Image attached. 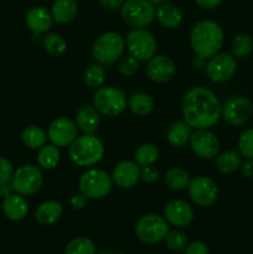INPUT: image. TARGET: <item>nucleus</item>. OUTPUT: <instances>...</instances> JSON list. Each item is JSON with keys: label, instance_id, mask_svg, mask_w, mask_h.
<instances>
[{"label": "nucleus", "instance_id": "f03ea898", "mask_svg": "<svg viewBox=\"0 0 253 254\" xmlns=\"http://www.w3.org/2000/svg\"><path fill=\"white\" fill-rule=\"evenodd\" d=\"M223 39V30L217 22L203 20L193 26L190 41L193 51L201 59H207L220 51Z\"/></svg>", "mask_w": 253, "mask_h": 254}, {"label": "nucleus", "instance_id": "4468645a", "mask_svg": "<svg viewBox=\"0 0 253 254\" xmlns=\"http://www.w3.org/2000/svg\"><path fill=\"white\" fill-rule=\"evenodd\" d=\"M47 135L54 145L60 148L71 145L77 138L76 124L67 118H59L50 124Z\"/></svg>", "mask_w": 253, "mask_h": 254}, {"label": "nucleus", "instance_id": "4be33fe9", "mask_svg": "<svg viewBox=\"0 0 253 254\" xmlns=\"http://www.w3.org/2000/svg\"><path fill=\"white\" fill-rule=\"evenodd\" d=\"M155 15L160 25L166 29H175L183 21V14L180 9L173 4L164 2L155 10Z\"/></svg>", "mask_w": 253, "mask_h": 254}, {"label": "nucleus", "instance_id": "49530a36", "mask_svg": "<svg viewBox=\"0 0 253 254\" xmlns=\"http://www.w3.org/2000/svg\"><path fill=\"white\" fill-rule=\"evenodd\" d=\"M10 190H12V188H7V185H0V195L6 197V196L10 195Z\"/></svg>", "mask_w": 253, "mask_h": 254}, {"label": "nucleus", "instance_id": "72a5a7b5", "mask_svg": "<svg viewBox=\"0 0 253 254\" xmlns=\"http://www.w3.org/2000/svg\"><path fill=\"white\" fill-rule=\"evenodd\" d=\"M253 50V40L250 35H238L232 42V54L235 57L243 59L248 56Z\"/></svg>", "mask_w": 253, "mask_h": 254}, {"label": "nucleus", "instance_id": "6ab92c4d", "mask_svg": "<svg viewBox=\"0 0 253 254\" xmlns=\"http://www.w3.org/2000/svg\"><path fill=\"white\" fill-rule=\"evenodd\" d=\"M2 212L10 221H21L29 212V203L20 193H10L2 201Z\"/></svg>", "mask_w": 253, "mask_h": 254}, {"label": "nucleus", "instance_id": "79ce46f5", "mask_svg": "<svg viewBox=\"0 0 253 254\" xmlns=\"http://www.w3.org/2000/svg\"><path fill=\"white\" fill-rule=\"evenodd\" d=\"M86 203H87V197L82 192L76 193V195L72 196L71 206L74 208V210H82V208H84Z\"/></svg>", "mask_w": 253, "mask_h": 254}, {"label": "nucleus", "instance_id": "423d86ee", "mask_svg": "<svg viewBox=\"0 0 253 254\" xmlns=\"http://www.w3.org/2000/svg\"><path fill=\"white\" fill-rule=\"evenodd\" d=\"M94 107L106 117H117L123 113L126 107V98L121 89L114 87H102L94 93Z\"/></svg>", "mask_w": 253, "mask_h": 254}, {"label": "nucleus", "instance_id": "c85d7f7f", "mask_svg": "<svg viewBox=\"0 0 253 254\" xmlns=\"http://www.w3.org/2000/svg\"><path fill=\"white\" fill-rule=\"evenodd\" d=\"M165 183L173 190H184V189L189 188L190 178L184 169L174 168L166 173Z\"/></svg>", "mask_w": 253, "mask_h": 254}, {"label": "nucleus", "instance_id": "f3484780", "mask_svg": "<svg viewBox=\"0 0 253 254\" xmlns=\"http://www.w3.org/2000/svg\"><path fill=\"white\" fill-rule=\"evenodd\" d=\"M166 221L176 227H186L193 218V211L188 202L183 200H174L164 208Z\"/></svg>", "mask_w": 253, "mask_h": 254}, {"label": "nucleus", "instance_id": "de8ad7c7", "mask_svg": "<svg viewBox=\"0 0 253 254\" xmlns=\"http://www.w3.org/2000/svg\"><path fill=\"white\" fill-rule=\"evenodd\" d=\"M98 254H123V253L113 252V251H111V250H104V251H101Z\"/></svg>", "mask_w": 253, "mask_h": 254}, {"label": "nucleus", "instance_id": "6e6552de", "mask_svg": "<svg viewBox=\"0 0 253 254\" xmlns=\"http://www.w3.org/2000/svg\"><path fill=\"white\" fill-rule=\"evenodd\" d=\"M135 233L139 240L148 245H155L165 240L169 233V226L161 216L146 215L138 221Z\"/></svg>", "mask_w": 253, "mask_h": 254}, {"label": "nucleus", "instance_id": "aec40b11", "mask_svg": "<svg viewBox=\"0 0 253 254\" xmlns=\"http://www.w3.org/2000/svg\"><path fill=\"white\" fill-rule=\"evenodd\" d=\"M26 24L34 31V34H44L51 27L52 15L45 7L34 6L27 11Z\"/></svg>", "mask_w": 253, "mask_h": 254}, {"label": "nucleus", "instance_id": "0eeeda50", "mask_svg": "<svg viewBox=\"0 0 253 254\" xmlns=\"http://www.w3.org/2000/svg\"><path fill=\"white\" fill-rule=\"evenodd\" d=\"M122 17L133 27H144L155 17V7L149 0H126L122 5Z\"/></svg>", "mask_w": 253, "mask_h": 254}, {"label": "nucleus", "instance_id": "ea45409f", "mask_svg": "<svg viewBox=\"0 0 253 254\" xmlns=\"http://www.w3.org/2000/svg\"><path fill=\"white\" fill-rule=\"evenodd\" d=\"M140 179L144 183L153 184L159 179V171L153 166H141L140 169Z\"/></svg>", "mask_w": 253, "mask_h": 254}, {"label": "nucleus", "instance_id": "20e7f679", "mask_svg": "<svg viewBox=\"0 0 253 254\" xmlns=\"http://www.w3.org/2000/svg\"><path fill=\"white\" fill-rule=\"evenodd\" d=\"M79 190L87 198L99 200L111 192L112 179L101 169H89L79 179Z\"/></svg>", "mask_w": 253, "mask_h": 254}, {"label": "nucleus", "instance_id": "39448f33", "mask_svg": "<svg viewBox=\"0 0 253 254\" xmlns=\"http://www.w3.org/2000/svg\"><path fill=\"white\" fill-rule=\"evenodd\" d=\"M124 51V39L117 32H106L96 40L93 45V57L102 64H113Z\"/></svg>", "mask_w": 253, "mask_h": 254}, {"label": "nucleus", "instance_id": "b1692460", "mask_svg": "<svg viewBox=\"0 0 253 254\" xmlns=\"http://www.w3.org/2000/svg\"><path fill=\"white\" fill-rule=\"evenodd\" d=\"M77 14V2L74 0H56L52 5V19L57 24L69 22Z\"/></svg>", "mask_w": 253, "mask_h": 254}, {"label": "nucleus", "instance_id": "c03bdc74", "mask_svg": "<svg viewBox=\"0 0 253 254\" xmlns=\"http://www.w3.org/2000/svg\"><path fill=\"white\" fill-rule=\"evenodd\" d=\"M195 1L198 6L203 7V9H213V7L218 6L223 0H195Z\"/></svg>", "mask_w": 253, "mask_h": 254}, {"label": "nucleus", "instance_id": "c756f323", "mask_svg": "<svg viewBox=\"0 0 253 254\" xmlns=\"http://www.w3.org/2000/svg\"><path fill=\"white\" fill-rule=\"evenodd\" d=\"M60 151L56 145H44L37 154V163L44 169H52L59 164Z\"/></svg>", "mask_w": 253, "mask_h": 254}, {"label": "nucleus", "instance_id": "412c9836", "mask_svg": "<svg viewBox=\"0 0 253 254\" xmlns=\"http://www.w3.org/2000/svg\"><path fill=\"white\" fill-rule=\"evenodd\" d=\"M77 126L87 134H94L98 129L99 116L94 107L82 106L76 114Z\"/></svg>", "mask_w": 253, "mask_h": 254}, {"label": "nucleus", "instance_id": "e433bc0d", "mask_svg": "<svg viewBox=\"0 0 253 254\" xmlns=\"http://www.w3.org/2000/svg\"><path fill=\"white\" fill-rule=\"evenodd\" d=\"M238 149L242 156L247 159H253V128L247 129L238 140Z\"/></svg>", "mask_w": 253, "mask_h": 254}, {"label": "nucleus", "instance_id": "a18cd8bd", "mask_svg": "<svg viewBox=\"0 0 253 254\" xmlns=\"http://www.w3.org/2000/svg\"><path fill=\"white\" fill-rule=\"evenodd\" d=\"M99 2H101L104 7H107V9L114 10L117 9V7L121 6V5H123L124 0H99Z\"/></svg>", "mask_w": 253, "mask_h": 254}, {"label": "nucleus", "instance_id": "f257e3e1", "mask_svg": "<svg viewBox=\"0 0 253 254\" xmlns=\"http://www.w3.org/2000/svg\"><path fill=\"white\" fill-rule=\"evenodd\" d=\"M222 109L215 94L203 87H195L185 94L183 101V116L186 123L196 129L215 126Z\"/></svg>", "mask_w": 253, "mask_h": 254}, {"label": "nucleus", "instance_id": "f704fd0d", "mask_svg": "<svg viewBox=\"0 0 253 254\" xmlns=\"http://www.w3.org/2000/svg\"><path fill=\"white\" fill-rule=\"evenodd\" d=\"M104 77H106V72L101 64H92L84 72V83L91 88H97L101 87L104 82Z\"/></svg>", "mask_w": 253, "mask_h": 254}, {"label": "nucleus", "instance_id": "393cba45", "mask_svg": "<svg viewBox=\"0 0 253 254\" xmlns=\"http://www.w3.org/2000/svg\"><path fill=\"white\" fill-rule=\"evenodd\" d=\"M191 136V127L186 122H176L169 128L168 138L169 143L176 148H181L185 145Z\"/></svg>", "mask_w": 253, "mask_h": 254}, {"label": "nucleus", "instance_id": "bb28decb", "mask_svg": "<svg viewBox=\"0 0 253 254\" xmlns=\"http://www.w3.org/2000/svg\"><path fill=\"white\" fill-rule=\"evenodd\" d=\"M154 101L149 94L146 93H134L133 96L129 98V108L131 112L138 116H148L151 111H153Z\"/></svg>", "mask_w": 253, "mask_h": 254}, {"label": "nucleus", "instance_id": "473e14b6", "mask_svg": "<svg viewBox=\"0 0 253 254\" xmlns=\"http://www.w3.org/2000/svg\"><path fill=\"white\" fill-rule=\"evenodd\" d=\"M44 46L45 50L54 57L62 56L67 49L64 40L57 34H47L44 37Z\"/></svg>", "mask_w": 253, "mask_h": 254}, {"label": "nucleus", "instance_id": "a19ab883", "mask_svg": "<svg viewBox=\"0 0 253 254\" xmlns=\"http://www.w3.org/2000/svg\"><path fill=\"white\" fill-rule=\"evenodd\" d=\"M185 254H208V248L202 242H193L186 247Z\"/></svg>", "mask_w": 253, "mask_h": 254}, {"label": "nucleus", "instance_id": "5701e85b", "mask_svg": "<svg viewBox=\"0 0 253 254\" xmlns=\"http://www.w3.org/2000/svg\"><path fill=\"white\" fill-rule=\"evenodd\" d=\"M62 215V206L56 201H46L37 207L35 212L36 221L41 225L49 226L59 221Z\"/></svg>", "mask_w": 253, "mask_h": 254}, {"label": "nucleus", "instance_id": "c9c22d12", "mask_svg": "<svg viewBox=\"0 0 253 254\" xmlns=\"http://www.w3.org/2000/svg\"><path fill=\"white\" fill-rule=\"evenodd\" d=\"M166 246L170 248L174 252H181V251H185L186 247L189 246V240L183 232L180 231H173V232H169L168 236L165 237Z\"/></svg>", "mask_w": 253, "mask_h": 254}, {"label": "nucleus", "instance_id": "37998d69", "mask_svg": "<svg viewBox=\"0 0 253 254\" xmlns=\"http://www.w3.org/2000/svg\"><path fill=\"white\" fill-rule=\"evenodd\" d=\"M241 173L245 178H253V159H248L241 165Z\"/></svg>", "mask_w": 253, "mask_h": 254}, {"label": "nucleus", "instance_id": "2f4dec72", "mask_svg": "<svg viewBox=\"0 0 253 254\" xmlns=\"http://www.w3.org/2000/svg\"><path fill=\"white\" fill-rule=\"evenodd\" d=\"M64 254H96V247L89 238L78 237L67 245Z\"/></svg>", "mask_w": 253, "mask_h": 254}, {"label": "nucleus", "instance_id": "7c9ffc66", "mask_svg": "<svg viewBox=\"0 0 253 254\" xmlns=\"http://www.w3.org/2000/svg\"><path fill=\"white\" fill-rule=\"evenodd\" d=\"M159 159V150L153 144H143L135 151L136 164L140 166H150Z\"/></svg>", "mask_w": 253, "mask_h": 254}, {"label": "nucleus", "instance_id": "7ed1b4c3", "mask_svg": "<svg viewBox=\"0 0 253 254\" xmlns=\"http://www.w3.org/2000/svg\"><path fill=\"white\" fill-rule=\"evenodd\" d=\"M104 146L93 134L76 138L69 146V158L79 166H92L102 160Z\"/></svg>", "mask_w": 253, "mask_h": 254}, {"label": "nucleus", "instance_id": "09e8293b", "mask_svg": "<svg viewBox=\"0 0 253 254\" xmlns=\"http://www.w3.org/2000/svg\"><path fill=\"white\" fill-rule=\"evenodd\" d=\"M149 1L153 2V4L155 5V4H164V2H166L168 0H149Z\"/></svg>", "mask_w": 253, "mask_h": 254}, {"label": "nucleus", "instance_id": "ddd939ff", "mask_svg": "<svg viewBox=\"0 0 253 254\" xmlns=\"http://www.w3.org/2000/svg\"><path fill=\"white\" fill-rule=\"evenodd\" d=\"M189 193L196 205L210 206L216 201L218 195V189L215 181L206 176L193 179L189 184Z\"/></svg>", "mask_w": 253, "mask_h": 254}, {"label": "nucleus", "instance_id": "a878e982", "mask_svg": "<svg viewBox=\"0 0 253 254\" xmlns=\"http://www.w3.org/2000/svg\"><path fill=\"white\" fill-rule=\"evenodd\" d=\"M241 166V155L235 150L225 151L216 159V168L222 174H232Z\"/></svg>", "mask_w": 253, "mask_h": 254}, {"label": "nucleus", "instance_id": "9d476101", "mask_svg": "<svg viewBox=\"0 0 253 254\" xmlns=\"http://www.w3.org/2000/svg\"><path fill=\"white\" fill-rule=\"evenodd\" d=\"M126 45L131 56L138 61H146L154 57L156 41L153 35L144 29H134L126 35Z\"/></svg>", "mask_w": 253, "mask_h": 254}, {"label": "nucleus", "instance_id": "9b49d317", "mask_svg": "<svg viewBox=\"0 0 253 254\" xmlns=\"http://www.w3.org/2000/svg\"><path fill=\"white\" fill-rule=\"evenodd\" d=\"M237 69V64L232 55L227 52L216 54L206 66V73L213 82L228 81Z\"/></svg>", "mask_w": 253, "mask_h": 254}, {"label": "nucleus", "instance_id": "58836bf2", "mask_svg": "<svg viewBox=\"0 0 253 254\" xmlns=\"http://www.w3.org/2000/svg\"><path fill=\"white\" fill-rule=\"evenodd\" d=\"M14 173L12 164L7 159L0 156V185H7L11 183Z\"/></svg>", "mask_w": 253, "mask_h": 254}, {"label": "nucleus", "instance_id": "1a4fd4ad", "mask_svg": "<svg viewBox=\"0 0 253 254\" xmlns=\"http://www.w3.org/2000/svg\"><path fill=\"white\" fill-rule=\"evenodd\" d=\"M42 185V174L37 166L26 164L17 169L11 180L12 190L20 195H32L37 192Z\"/></svg>", "mask_w": 253, "mask_h": 254}, {"label": "nucleus", "instance_id": "2eb2a0df", "mask_svg": "<svg viewBox=\"0 0 253 254\" xmlns=\"http://www.w3.org/2000/svg\"><path fill=\"white\" fill-rule=\"evenodd\" d=\"M190 144L195 154L203 159H212L220 150V143L215 134L205 129H198L191 134Z\"/></svg>", "mask_w": 253, "mask_h": 254}, {"label": "nucleus", "instance_id": "cd10ccee", "mask_svg": "<svg viewBox=\"0 0 253 254\" xmlns=\"http://www.w3.org/2000/svg\"><path fill=\"white\" fill-rule=\"evenodd\" d=\"M46 133L42 130L40 127L31 126L27 127L24 131H22V143L30 149H40L45 145L46 143Z\"/></svg>", "mask_w": 253, "mask_h": 254}, {"label": "nucleus", "instance_id": "f8f14e48", "mask_svg": "<svg viewBox=\"0 0 253 254\" xmlns=\"http://www.w3.org/2000/svg\"><path fill=\"white\" fill-rule=\"evenodd\" d=\"M253 112L252 103L245 97H233L228 99L222 108V117L231 126H242L251 118Z\"/></svg>", "mask_w": 253, "mask_h": 254}, {"label": "nucleus", "instance_id": "dca6fc26", "mask_svg": "<svg viewBox=\"0 0 253 254\" xmlns=\"http://www.w3.org/2000/svg\"><path fill=\"white\" fill-rule=\"evenodd\" d=\"M146 73L151 81L156 83H165L174 78L176 73V66L173 60L166 56L151 57L146 67Z\"/></svg>", "mask_w": 253, "mask_h": 254}, {"label": "nucleus", "instance_id": "a211bd4d", "mask_svg": "<svg viewBox=\"0 0 253 254\" xmlns=\"http://www.w3.org/2000/svg\"><path fill=\"white\" fill-rule=\"evenodd\" d=\"M140 179V169L133 161H122L114 168L113 180L119 188L129 189Z\"/></svg>", "mask_w": 253, "mask_h": 254}, {"label": "nucleus", "instance_id": "4c0bfd02", "mask_svg": "<svg viewBox=\"0 0 253 254\" xmlns=\"http://www.w3.org/2000/svg\"><path fill=\"white\" fill-rule=\"evenodd\" d=\"M139 68V64H138V60L133 56H126L124 57L123 60L121 61L119 64V72H121L123 76L126 77H130L133 74L136 73Z\"/></svg>", "mask_w": 253, "mask_h": 254}]
</instances>
